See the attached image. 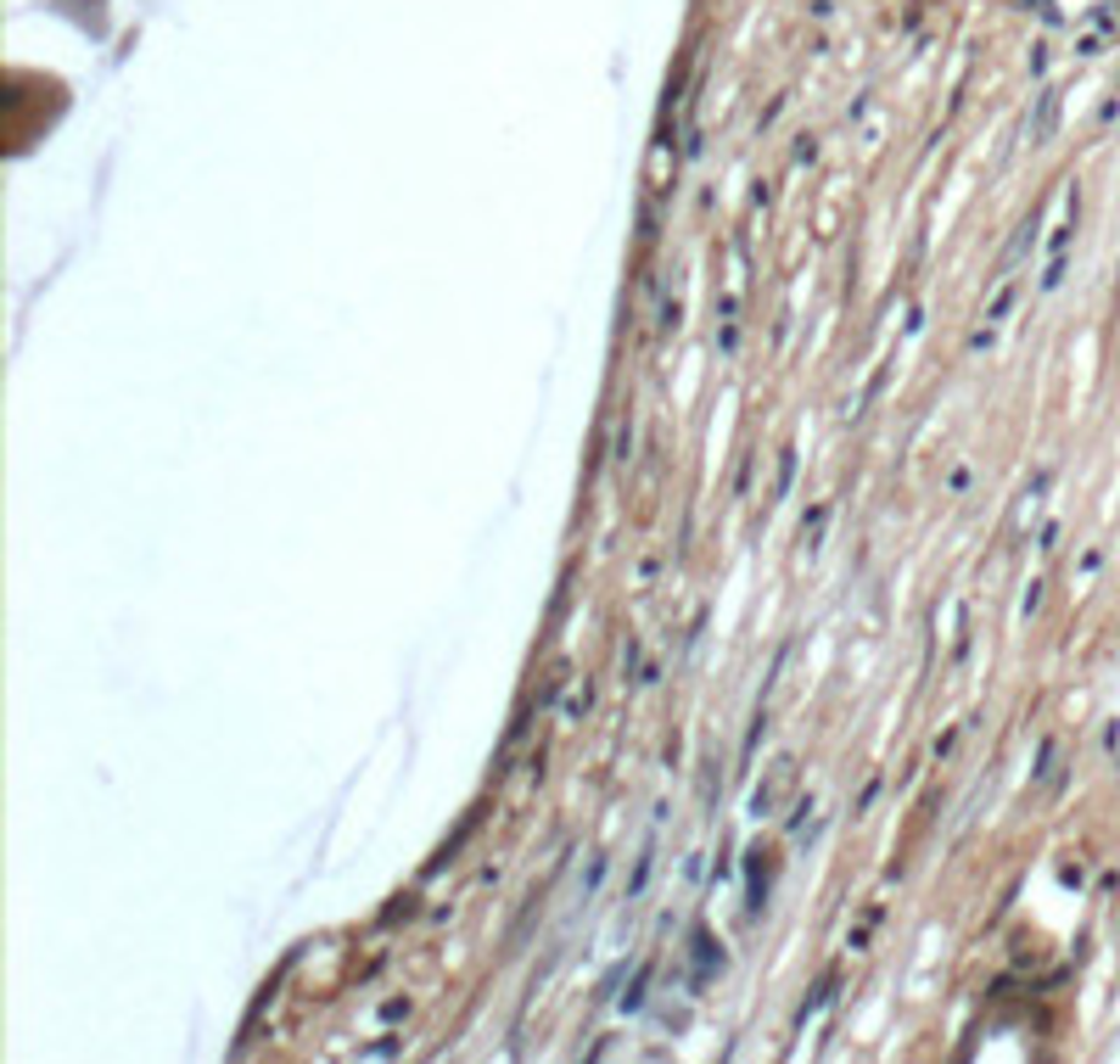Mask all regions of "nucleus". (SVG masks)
<instances>
[{"label": "nucleus", "mask_w": 1120, "mask_h": 1064, "mask_svg": "<svg viewBox=\"0 0 1120 1064\" xmlns=\"http://www.w3.org/2000/svg\"><path fill=\"white\" fill-rule=\"evenodd\" d=\"M790 785H796V763H790V756H779V763L767 768V779L757 785V796H751V813H757V818L779 813V801L790 796Z\"/></svg>", "instance_id": "f257e3e1"}, {"label": "nucleus", "mask_w": 1120, "mask_h": 1064, "mask_svg": "<svg viewBox=\"0 0 1120 1064\" xmlns=\"http://www.w3.org/2000/svg\"><path fill=\"white\" fill-rule=\"evenodd\" d=\"M712 969H723V952L712 947L707 930H695V981H712Z\"/></svg>", "instance_id": "f03ea898"}, {"label": "nucleus", "mask_w": 1120, "mask_h": 1064, "mask_svg": "<svg viewBox=\"0 0 1120 1064\" xmlns=\"http://www.w3.org/2000/svg\"><path fill=\"white\" fill-rule=\"evenodd\" d=\"M1030 779H1037L1042 790L1059 785V740H1042V751H1037V773H1030Z\"/></svg>", "instance_id": "7ed1b4c3"}, {"label": "nucleus", "mask_w": 1120, "mask_h": 1064, "mask_svg": "<svg viewBox=\"0 0 1120 1064\" xmlns=\"http://www.w3.org/2000/svg\"><path fill=\"white\" fill-rule=\"evenodd\" d=\"M1053 124H1059V91H1042V107H1037V124H1030V135L1048 141Z\"/></svg>", "instance_id": "20e7f679"}, {"label": "nucleus", "mask_w": 1120, "mask_h": 1064, "mask_svg": "<svg viewBox=\"0 0 1120 1064\" xmlns=\"http://www.w3.org/2000/svg\"><path fill=\"white\" fill-rule=\"evenodd\" d=\"M824 521H829V505H818L807 521H801V544H807V555H818V538H824Z\"/></svg>", "instance_id": "39448f33"}, {"label": "nucleus", "mask_w": 1120, "mask_h": 1064, "mask_svg": "<svg viewBox=\"0 0 1120 1064\" xmlns=\"http://www.w3.org/2000/svg\"><path fill=\"white\" fill-rule=\"evenodd\" d=\"M1030 235H1037V225H1030V219H1025V225H1020V235H1015V242H1008V252H1003V269H1015V264H1020V258H1025V247H1030Z\"/></svg>", "instance_id": "423d86ee"}, {"label": "nucleus", "mask_w": 1120, "mask_h": 1064, "mask_svg": "<svg viewBox=\"0 0 1120 1064\" xmlns=\"http://www.w3.org/2000/svg\"><path fill=\"white\" fill-rule=\"evenodd\" d=\"M1015 297H1020L1015 287H1003V292L992 297V309H986V325H997V320H1008V309H1015Z\"/></svg>", "instance_id": "0eeeda50"}, {"label": "nucleus", "mask_w": 1120, "mask_h": 1064, "mask_svg": "<svg viewBox=\"0 0 1120 1064\" xmlns=\"http://www.w3.org/2000/svg\"><path fill=\"white\" fill-rule=\"evenodd\" d=\"M790 476H796V448H784V460H779V482H774V498L790 493Z\"/></svg>", "instance_id": "6e6552de"}, {"label": "nucleus", "mask_w": 1120, "mask_h": 1064, "mask_svg": "<svg viewBox=\"0 0 1120 1064\" xmlns=\"http://www.w3.org/2000/svg\"><path fill=\"white\" fill-rule=\"evenodd\" d=\"M762 734H767V718H762V711H757V723H751V734H745V756H740V763H745V768H751V756H757V746H762Z\"/></svg>", "instance_id": "1a4fd4ad"}, {"label": "nucleus", "mask_w": 1120, "mask_h": 1064, "mask_svg": "<svg viewBox=\"0 0 1120 1064\" xmlns=\"http://www.w3.org/2000/svg\"><path fill=\"white\" fill-rule=\"evenodd\" d=\"M645 880H650V852L639 857V868H633V880H628V902H633V897L645 891Z\"/></svg>", "instance_id": "9d476101"}, {"label": "nucleus", "mask_w": 1120, "mask_h": 1064, "mask_svg": "<svg viewBox=\"0 0 1120 1064\" xmlns=\"http://www.w3.org/2000/svg\"><path fill=\"white\" fill-rule=\"evenodd\" d=\"M1042 611V583H1030L1025 589V605H1020V617H1037Z\"/></svg>", "instance_id": "9b49d317"}, {"label": "nucleus", "mask_w": 1120, "mask_h": 1064, "mask_svg": "<svg viewBox=\"0 0 1120 1064\" xmlns=\"http://www.w3.org/2000/svg\"><path fill=\"white\" fill-rule=\"evenodd\" d=\"M628 454H633V421H622V431H617V460L628 465Z\"/></svg>", "instance_id": "f8f14e48"}, {"label": "nucleus", "mask_w": 1120, "mask_h": 1064, "mask_svg": "<svg viewBox=\"0 0 1120 1064\" xmlns=\"http://www.w3.org/2000/svg\"><path fill=\"white\" fill-rule=\"evenodd\" d=\"M812 158H818V141H812V135H801V146H796V163H812Z\"/></svg>", "instance_id": "ddd939ff"}, {"label": "nucleus", "mask_w": 1120, "mask_h": 1064, "mask_svg": "<svg viewBox=\"0 0 1120 1064\" xmlns=\"http://www.w3.org/2000/svg\"><path fill=\"white\" fill-rule=\"evenodd\" d=\"M404 1014H409V1003H404V997H392V1003L382 1009V1019H387V1026H392V1019H404Z\"/></svg>", "instance_id": "4468645a"}]
</instances>
